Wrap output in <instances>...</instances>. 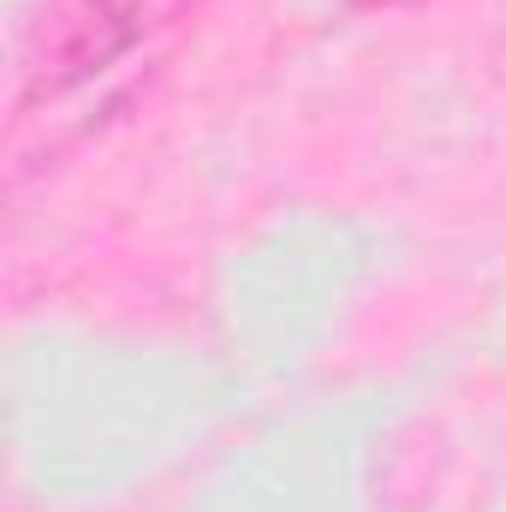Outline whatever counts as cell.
Masks as SVG:
<instances>
[{
    "mask_svg": "<svg viewBox=\"0 0 506 512\" xmlns=\"http://www.w3.org/2000/svg\"><path fill=\"white\" fill-rule=\"evenodd\" d=\"M346 6H370V12H399V6H423V0H346Z\"/></svg>",
    "mask_w": 506,
    "mask_h": 512,
    "instance_id": "2",
    "label": "cell"
},
{
    "mask_svg": "<svg viewBox=\"0 0 506 512\" xmlns=\"http://www.w3.org/2000/svg\"><path fill=\"white\" fill-rule=\"evenodd\" d=\"M191 0H48L18 54L12 137L60 149L120 114L167 60Z\"/></svg>",
    "mask_w": 506,
    "mask_h": 512,
    "instance_id": "1",
    "label": "cell"
}]
</instances>
